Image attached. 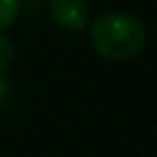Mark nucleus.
I'll list each match as a JSON object with an SVG mask.
<instances>
[{
    "label": "nucleus",
    "instance_id": "1",
    "mask_svg": "<svg viewBox=\"0 0 157 157\" xmlns=\"http://www.w3.org/2000/svg\"><path fill=\"white\" fill-rule=\"evenodd\" d=\"M90 41L103 58L123 63L140 54L146 43V28L136 15L112 11L99 15L93 22Z\"/></svg>",
    "mask_w": 157,
    "mask_h": 157
},
{
    "label": "nucleus",
    "instance_id": "2",
    "mask_svg": "<svg viewBox=\"0 0 157 157\" xmlns=\"http://www.w3.org/2000/svg\"><path fill=\"white\" fill-rule=\"evenodd\" d=\"M50 15L60 28L73 33L84 30L88 24V7L84 0H50Z\"/></svg>",
    "mask_w": 157,
    "mask_h": 157
},
{
    "label": "nucleus",
    "instance_id": "3",
    "mask_svg": "<svg viewBox=\"0 0 157 157\" xmlns=\"http://www.w3.org/2000/svg\"><path fill=\"white\" fill-rule=\"evenodd\" d=\"M22 0H0V30L9 28L20 15Z\"/></svg>",
    "mask_w": 157,
    "mask_h": 157
},
{
    "label": "nucleus",
    "instance_id": "4",
    "mask_svg": "<svg viewBox=\"0 0 157 157\" xmlns=\"http://www.w3.org/2000/svg\"><path fill=\"white\" fill-rule=\"evenodd\" d=\"M11 63H13V45L5 35H0V73H2Z\"/></svg>",
    "mask_w": 157,
    "mask_h": 157
},
{
    "label": "nucleus",
    "instance_id": "5",
    "mask_svg": "<svg viewBox=\"0 0 157 157\" xmlns=\"http://www.w3.org/2000/svg\"><path fill=\"white\" fill-rule=\"evenodd\" d=\"M5 95H7V82H5L2 78H0V99H2Z\"/></svg>",
    "mask_w": 157,
    "mask_h": 157
}]
</instances>
